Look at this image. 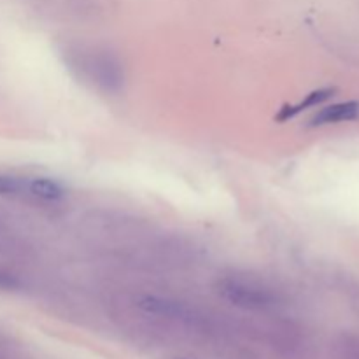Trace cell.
I'll return each mask as SVG.
<instances>
[{
	"label": "cell",
	"instance_id": "obj_6",
	"mask_svg": "<svg viewBox=\"0 0 359 359\" xmlns=\"http://www.w3.org/2000/svg\"><path fill=\"white\" fill-rule=\"evenodd\" d=\"M14 287H18L16 280L6 273H0V290H14Z\"/></svg>",
	"mask_w": 359,
	"mask_h": 359
},
{
	"label": "cell",
	"instance_id": "obj_4",
	"mask_svg": "<svg viewBox=\"0 0 359 359\" xmlns=\"http://www.w3.org/2000/svg\"><path fill=\"white\" fill-rule=\"evenodd\" d=\"M25 189H28L32 195L42 200H60L65 195V188H63L58 181L49 177L28 179L27 188Z\"/></svg>",
	"mask_w": 359,
	"mask_h": 359
},
{
	"label": "cell",
	"instance_id": "obj_1",
	"mask_svg": "<svg viewBox=\"0 0 359 359\" xmlns=\"http://www.w3.org/2000/svg\"><path fill=\"white\" fill-rule=\"evenodd\" d=\"M221 294L231 304L245 309H262L270 304V297L263 290L248 286L238 280H224L221 286Z\"/></svg>",
	"mask_w": 359,
	"mask_h": 359
},
{
	"label": "cell",
	"instance_id": "obj_3",
	"mask_svg": "<svg viewBox=\"0 0 359 359\" xmlns=\"http://www.w3.org/2000/svg\"><path fill=\"white\" fill-rule=\"evenodd\" d=\"M335 93H337L335 88H321V90L312 91V93H309L307 97H305L302 102H298V104L284 105V107L280 109L279 114L276 116V121H279V123L290 121V119L297 118L300 112L307 111V109H311V107H316V105H321L323 102H326L328 98H332Z\"/></svg>",
	"mask_w": 359,
	"mask_h": 359
},
{
	"label": "cell",
	"instance_id": "obj_5",
	"mask_svg": "<svg viewBox=\"0 0 359 359\" xmlns=\"http://www.w3.org/2000/svg\"><path fill=\"white\" fill-rule=\"evenodd\" d=\"M27 188V181L20 177H13V175H0V195L11 196L18 195Z\"/></svg>",
	"mask_w": 359,
	"mask_h": 359
},
{
	"label": "cell",
	"instance_id": "obj_2",
	"mask_svg": "<svg viewBox=\"0 0 359 359\" xmlns=\"http://www.w3.org/2000/svg\"><path fill=\"white\" fill-rule=\"evenodd\" d=\"M359 118V102L349 100L340 102V104L328 105L321 109L314 118L311 119V126H325V125H337V123L354 121Z\"/></svg>",
	"mask_w": 359,
	"mask_h": 359
}]
</instances>
